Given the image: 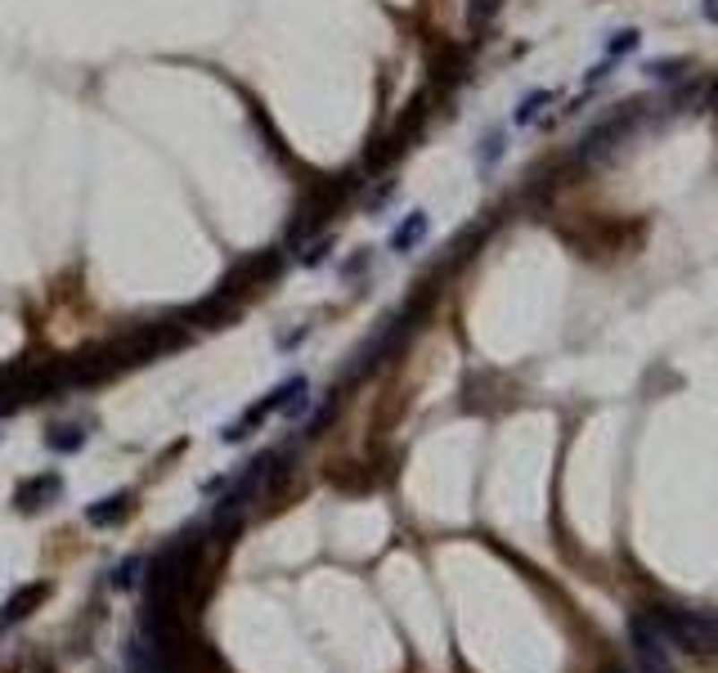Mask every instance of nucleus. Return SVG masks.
<instances>
[{"mask_svg":"<svg viewBox=\"0 0 718 673\" xmlns=\"http://www.w3.org/2000/svg\"><path fill=\"white\" fill-rule=\"evenodd\" d=\"M50 597V584H28L23 592H14L10 601H5V610H0V628H10V624H19V619H28L41 601Z\"/></svg>","mask_w":718,"mask_h":673,"instance_id":"nucleus-5","label":"nucleus"},{"mask_svg":"<svg viewBox=\"0 0 718 673\" xmlns=\"http://www.w3.org/2000/svg\"><path fill=\"white\" fill-rule=\"evenodd\" d=\"M423 234H427V216H423V211H414V216H409V220H405V225L391 234V247H396V251H409V247H414Z\"/></svg>","mask_w":718,"mask_h":673,"instance_id":"nucleus-7","label":"nucleus"},{"mask_svg":"<svg viewBox=\"0 0 718 673\" xmlns=\"http://www.w3.org/2000/svg\"><path fill=\"white\" fill-rule=\"evenodd\" d=\"M633 46H637V32H620L606 50H611V55H624V50H633Z\"/></svg>","mask_w":718,"mask_h":673,"instance_id":"nucleus-11","label":"nucleus"},{"mask_svg":"<svg viewBox=\"0 0 718 673\" xmlns=\"http://www.w3.org/2000/svg\"><path fill=\"white\" fill-rule=\"evenodd\" d=\"M606 673H624V669H606Z\"/></svg>","mask_w":718,"mask_h":673,"instance_id":"nucleus-13","label":"nucleus"},{"mask_svg":"<svg viewBox=\"0 0 718 673\" xmlns=\"http://www.w3.org/2000/svg\"><path fill=\"white\" fill-rule=\"evenodd\" d=\"M59 494H64L59 472H46V476H32V481L19 485V507H23V512H41V507H50Z\"/></svg>","mask_w":718,"mask_h":673,"instance_id":"nucleus-4","label":"nucleus"},{"mask_svg":"<svg viewBox=\"0 0 718 673\" xmlns=\"http://www.w3.org/2000/svg\"><path fill=\"white\" fill-rule=\"evenodd\" d=\"M539 104H548V95L539 90V95H530L521 108H517V122H534V113H539Z\"/></svg>","mask_w":718,"mask_h":673,"instance_id":"nucleus-9","label":"nucleus"},{"mask_svg":"<svg viewBox=\"0 0 718 673\" xmlns=\"http://www.w3.org/2000/svg\"><path fill=\"white\" fill-rule=\"evenodd\" d=\"M628 637H633V655H637L642 673H673V646H669V637L655 628V619L646 610L633 615Z\"/></svg>","mask_w":718,"mask_h":673,"instance_id":"nucleus-2","label":"nucleus"},{"mask_svg":"<svg viewBox=\"0 0 718 673\" xmlns=\"http://www.w3.org/2000/svg\"><path fill=\"white\" fill-rule=\"evenodd\" d=\"M140 566H144V561H140V557H131V561L117 570V588H131V584L140 579Z\"/></svg>","mask_w":718,"mask_h":673,"instance_id":"nucleus-10","label":"nucleus"},{"mask_svg":"<svg viewBox=\"0 0 718 673\" xmlns=\"http://www.w3.org/2000/svg\"><path fill=\"white\" fill-rule=\"evenodd\" d=\"M86 445V431L81 427H55V436H50V449H59V454H73V449H81Z\"/></svg>","mask_w":718,"mask_h":673,"instance_id":"nucleus-8","label":"nucleus"},{"mask_svg":"<svg viewBox=\"0 0 718 673\" xmlns=\"http://www.w3.org/2000/svg\"><path fill=\"white\" fill-rule=\"evenodd\" d=\"M646 615L655 619V628L669 637L673 651H687V655H709V651H718V624L705 619L700 610H687V606H651Z\"/></svg>","mask_w":718,"mask_h":673,"instance_id":"nucleus-1","label":"nucleus"},{"mask_svg":"<svg viewBox=\"0 0 718 673\" xmlns=\"http://www.w3.org/2000/svg\"><path fill=\"white\" fill-rule=\"evenodd\" d=\"M705 19H718V0H705Z\"/></svg>","mask_w":718,"mask_h":673,"instance_id":"nucleus-12","label":"nucleus"},{"mask_svg":"<svg viewBox=\"0 0 718 673\" xmlns=\"http://www.w3.org/2000/svg\"><path fill=\"white\" fill-rule=\"evenodd\" d=\"M131 503H135L131 494H113V498L95 503V507L86 512V521H90V525H117V521H122V516L131 512Z\"/></svg>","mask_w":718,"mask_h":673,"instance_id":"nucleus-6","label":"nucleus"},{"mask_svg":"<svg viewBox=\"0 0 718 673\" xmlns=\"http://www.w3.org/2000/svg\"><path fill=\"white\" fill-rule=\"evenodd\" d=\"M126 673H175V669H171V660H167L144 633H135V637L126 642Z\"/></svg>","mask_w":718,"mask_h":673,"instance_id":"nucleus-3","label":"nucleus"}]
</instances>
